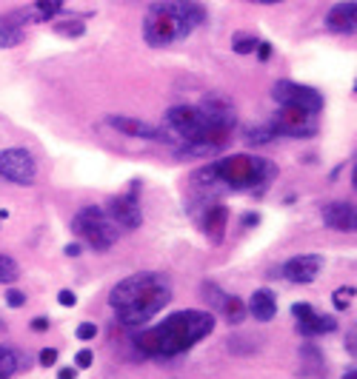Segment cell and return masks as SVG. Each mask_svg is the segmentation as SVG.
Returning a JSON list of instances; mask_svg holds the SVG:
<instances>
[{
  "label": "cell",
  "instance_id": "cell-1",
  "mask_svg": "<svg viewBox=\"0 0 357 379\" xmlns=\"http://www.w3.org/2000/svg\"><path fill=\"white\" fill-rule=\"evenodd\" d=\"M234 106L223 98H206L195 106H172L166 111V125L174 140L192 148L195 154H206L223 148L234 129Z\"/></svg>",
  "mask_w": 357,
  "mask_h": 379
},
{
  "label": "cell",
  "instance_id": "cell-2",
  "mask_svg": "<svg viewBox=\"0 0 357 379\" xmlns=\"http://www.w3.org/2000/svg\"><path fill=\"white\" fill-rule=\"evenodd\" d=\"M172 302V282L158 271H137L123 277L109 291V308L126 328H143Z\"/></svg>",
  "mask_w": 357,
  "mask_h": 379
},
{
  "label": "cell",
  "instance_id": "cell-3",
  "mask_svg": "<svg viewBox=\"0 0 357 379\" xmlns=\"http://www.w3.org/2000/svg\"><path fill=\"white\" fill-rule=\"evenodd\" d=\"M215 331V314L212 311H200V308H186V311H174L158 325L146 328L135 337L137 351L146 357H181L192 351L200 339H206Z\"/></svg>",
  "mask_w": 357,
  "mask_h": 379
},
{
  "label": "cell",
  "instance_id": "cell-4",
  "mask_svg": "<svg viewBox=\"0 0 357 379\" xmlns=\"http://www.w3.org/2000/svg\"><path fill=\"white\" fill-rule=\"evenodd\" d=\"M203 20L206 9L197 0H155L143 15V38L152 49H163L189 38Z\"/></svg>",
  "mask_w": 357,
  "mask_h": 379
},
{
  "label": "cell",
  "instance_id": "cell-5",
  "mask_svg": "<svg viewBox=\"0 0 357 379\" xmlns=\"http://www.w3.org/2000/svg\"><path fill=\"white\" fill-rule=\"evenodd\" d=\"M197 174H200L197 180H206L209 185L231 188V192H260L263 185H269L275 180L278 166L260 154H229Z\"/></svg>",
  "mask_w": 357,
  "mask_h": 379
},
{
  "label": "cell",
  "instance_id": "cell-6",
  "mask_svg": "<svg viewBox=\"0 0 357 379\" xmlns=\"http://www.w3.org/2000/svg\"><path fill=\"white\" fill-rule=\"evenodd\" d=\"M72 231L95 251H109L117 242V237H121L117 226L112 223L109 214L100 206H83L72 219Z\"/></svg>",
  "mask_w": 357,
  "mask_h": 379
},
{
  "label": "cell",
  "instance_id": "cell-7",
  "mask_svg": "<svg viewBox=\"0 0 357 379\" xmlns=\"http://www.w3.org/2000/svg\"><path fill=\"white\" fill-rule=\"evenodd\" d=\"M0 177L15 185H32L38 180V160L20 146L0 148Z\"/></svg>",
  "mask_w": 357,
  "mask_h": 379
},
{
  "label": "cell",
  "instance_id": "cell-8",
  "mask_svg": "<svg viewBox=\"0 0 357 379\" xmlns=\"http://www.w3.org/2000/svg\"><path fill=\"white\" fill-rule=\"evenodd\" d=\"M272 98L275 103L280 106H294V109H306L312 114H320L326 100H323V94L312 86H303V83H294V80H278L272 86Z\"/></svg>",
  "mask_w": 357,
  "mask_h": 379
},
{
  "label": "cell",
  "instance_id": "cell-9",
  "mask_svg": "<svg viewBox=\"0 0 357 379\" xmlns=\"http://www.w3.org/2000/svg\"><path fill=\"white\" fill-rule=\"evenodd\" d=\"M272 132L275 137H312L317 132V114L306 109H294V106H280L278 114L272 117Z\"/></svg>",
  "mask_w": 357,
  "mask_h": 379
},
{
  "label": "cell",
  "instance_id": "cell-10",
  "mask_svg": "<svg viewBox=\"0 0 357 379\" xmlns=\"http://www.w3.org/2000/svg\"><path fill=\"white\" fill-rule=\"evenodd\" d=\"M103 211L109 214L112 223L117 226V231H135L143 223L140 200L135 194H114V197H109V203H106Z\"/></svg>",
  "mask_w": 357,
  "mask_h": 379
},
{
  "label": "cell",
  "instance_id": "cell-11",
  "mask_svg": "<svg viewBox=\"0 0 357 379\" xmlns=\"http://www.w3.org/2000/svg\"><path fill=\"white\" fill-rule=\"evenodd\" d=\"M291 314L297 320V334H303V337H320V334L337 331V320L329 317V314H317L309 302H294Z\"/></svg>",
  "mask_w": 357,
  "mask_h": 379
},
{
  "label": "cell",
  "instance_id": "cell-12",
  "mask_svg": "<svg viewBox=\"0 0 357 379\" xmlns=\"http://www.w3.org/2000/svg\"><path fill=\"white\" fill-rule=\"evenodd\" d=\"M320 268H323L320 254H297L283 263V277L289 282H294V286H309L312 279H317Z\"/></svg>",
  "mask_w": 357,
  "mask_h": 379
},
{
  "label": "cell",
  "instance_id": "cell-13",
  "mask_svg": "<svg viewBox=\"0 0 357 379\" xmlns=\"http://www.w3.org/2000/svg\"><path fill=\"white\" fill-rule=\"evenodd\" d=\"M320 214H323V223L329 226V229H335V231L351 234L357 229V211H354V203H349V200L326 203Z\"/></svg>",
  "mask_w": 357,
  "mask_h": 379
},
{
  "label": "cell",
  "instance_id": "cell-14",
  "mask_svg": "<svg viewBox=\"0 0 357 379\" xmlns=\"http://www.w3.org/2000/svg\"><path fill=\"white\" fill-rule=\"evenodd\" d=\"M106 123L112 125L114 132L121 134H129V137H143V140H169V134L163 129H158V125H149L143 120H135V117H117V114H109Z\"/></svg>",
  "mask_w": 357,
  "mask_h": 379
},
{
  "label": "cell",
  "instance_id": "cell-15",
  "mask_svg": "<svg viewBox=\"0 0 357 379\" xmlns=\"http://www.w3.org/2000/svg\"><path fill=\"white\" fill-rule=\"evenodd\" d=\"M326 29L335 31V35H354L357 29V3L354 0H343L335 3L326 15Z\"/></svg>",
  "mask_w": 357,
  "mask_h": 379
},
{
  "label": "cell",
  "instance_id": "cell-16",
  "mask_svg": "<svg viewBox=\"0 0 357 379\" xmlns=\"http://www.w3.org/2000/svg\"><path fill=\"white\" fill-rule=\"evenodd\" d=\"M246 311L252 314L257 323H269V320H275V314H278V297H275V291H272V288H260V291H255L252 300H249V305H246Z\"/></svg>",
  "mask_w": 357,
  "mask_h": 379
},
{
  "label": "cell",
  "instance_id": "cell-17",
  "mask_svg": "<svg viewBox=\"0 0 357 379\" xmlns=\"http://www.w3.org/2000/svg\"><path fill=\"white\" fill-rule=\"evenodd\" d=\"M226 226H229V208H226L223 203H220V206H212L209 211H206V217H203V231H206V237H209L215 245L223 242Z\"/></svg>",
  "mask_w": 357,
  "mask_h": 379
},
{
  "label": "cell",
  "instance_id": "cell-18",
  "mask_svg": "<svg viewBox=\"0 0 357 379\" xmlns=\"http://www.w3.org/2000/svg\"><path fill=\"white\" fill-rule=\"evenodd\" d=\"M215 311H220V314H223V320H226L229 325H241V323L249 317L246 302H243L241 297H234V294H223V297H220V302L215 305Z\"/></svg>",
  "mask_w": 357,
  "mask_h": 379
},
{
  "label": "cell",
  "instance_id": "cell-19",
  "mask_svg": "<svg viewBox=\"0 0 357 379\" xmlns=\"http://www.w3.org/2000/svg\"><path fill=\"white\" fill-rule=\"evenodd\" d=\"M20 368V354L9 345H0V379H12Z\"/></svg>",
  "mask_w": 357,
  "mask_h": 379
},
{
  "label": "cell",
  "instance_id": "cell-20",
  "mask_svg": "<svg viewBox=\"0 0 357 379\" xmlns=\"http://www.w3.org/2000/svg\"><path fill=\"white\" fill-rule=\"evenodd\" d=\"M32 12H35V23L52 20V17H57V15L63 12V0H35Z\"/></svg>",
  "mask_w": 357,
  "mask_h": 379
},
{
  "label": "cell",
  "instance_id": "cell-21",
  "mask_svg": "<svg viewBox=\"0 0 357 379\" xmlns=\"http://www.w3.org/2000/svg\"><path fill=\"white\" fill-rule=\"evenodd\" d=\"M26 40V31L20 26H0V49H12Z\"/></svg>",
  "mask_w": 357,
  "mask_h": 379
},
{
  "label": "cell",
  "instance_id": "cell-22",
  "mask_svg": "<svg viewBox=\"0 0 357 379\" xmlns=\"http://www.w3.org/2000/svg\"><path fill=\"white\" fill-rule=\"evenodd\" d=\"M54 35H61V38H83L86 35V23L83 20H61V23H54Z\"/></svg>",
  "mask_w": 357,
  "mask_h": 379
},
{
  "label": "cell",
  "instance_id": "cell-23",
  "mask_svg": "<svg viewBox=\"0 0 357 379\" xmlns=\"http://www.w3.org/2000/svg\"><path fill=\"white\" fill-rule=\"evenodd\" d=\"M17 277H20V265L12 257L0 254V286H12Z\"/></svg>",
  "mask_w": 357,
  "mask_h": 379
},
{
  "label": "cell",
  "instance_id": "cell-24",
  "mask_svg": "<svg viewBox=\"0 0 357 379\" xmlns=\"http://www.w3.org/2000/svg\"><path fill=\"white\" fill-rule=\"evenodd\" d=\"M257 43H260V40H257L255 35H237L234 43H231V49H234L237 54H255Z\"/></svg>",
  "mask_w": 357,
  "mask_h": 379
},
{
  "label": "cell",
  "instance_id": "cell-25",
  "mask_svg": "<svg viewBox=\"0 0 357 379\" xmlns=\"http://www.w3.org/2000/svg\"><path fill=\"white\" fill-rule=\"evenodd\" d=\"M351 300H354V288H351V286H343V288H340V291H335V297H332V302H335V308H337V311L351 308Z\"/></svg>",
  "mask_w": 357,
  "mask_h": 379
},
{
  "label": "cell",
  "instance_id": "cell-26",
  "mask_svg": "<svg viewBox=\"0 0 357 379\" xmlns=\"http://www.w3.org/2000/svg\"><path fill=\"white\" fill-rule=\"evenodd\" d=\"M75 337H77V339H83V342L95 339V337H98V325H95V323H80V325H77V331H75Z\"/></svg>",
  "mask_w": 357,
  "mask_h": 379
},
{
  "label": "cell",
  "instance_id": "cell-27",
  "mask_svg": "<svg viewBox=\"0 0 357 379\" xmlns=\"http://www.w3.org/2000/svg\"><path fill=\"white\" fill-rule=\"evenodd\" d=\"M92 362H95V354L89 351V348H83V351L75 354V368H89Z\"/></svg>",
  "mask_w": 357,
  "mask_h": 379
},
{
  "label": "cell",
  "instance_id": "cell-28",
  "mask_svg": "<svg viewBox=\"0 0 357 379\" xmlns=\"http://www.w3.org/2000/svg\"><path fill=\"white\" fill-rule=\"evenodd\" d=\"M6 302H9L12 308H20V305H26V294L17 291V288H9V291H6Z\"/></svg>",
  "mask_w": 357,
  "mask_h": 379
},
{
  "label": "cell",
  "instance_id": "cell-29",
  "mask_svg": "<svg viewBox=\"0 0 357 379\" xmlns=\"http://www.w3.org/2000/svg\"><path fill=\"white\" fill-rule=\"evenodd\" d=\"M38 362H40L43 368H52V365L57 362V351H54V348H43V351H40V359H38Z\"/></svg>",
  "mask_w": 357,
  "mask_h": 379
},
{
  "label": "cell",
  "instance_id": "cell-30",
  "mask_svg": "<svg viewBox=\"0 0 357 379\" xmlns=\"http://www.w3.org/2000/svg\"><path fill=\"white\" fill-rule=\"evenodd\" d=\"M57 302H61L63 308H75L77 297H75V291H61V294H57Z\"/></svg>",
  "mask_w": 357,
  "mask_h": 379
},
{
  "label": "cell",
  "instance_id": "cell-31",
  "mask_svg": "<svg viewBox=\"0 0 357 379\" xmlns=\"http://www.w3.org/2000/svg\"><path fill=\"white\" fill-rule=\"evenodd\" d=\"M255 52H257V57L266 63V60L272 57V43H257V49H255Z\"/></svg>",
  "mask_w": 357,
  "mask_h": 379
},
{
  "label": "cell",
  "instance_id": "cell-32",
  "mask_svg": "<svg viewBox=\"0 0 357 379\" xmlns=\"http://www.w3.org/2000/svg\"><path fill=\"white\" fill-rule=\"evenodd\" d=\"M32 331H49V320H46V317L32 320Z\"/></svg>",
  "mask_w": 357,
  "mask_h": 379
},
{
  "label": "cell",
  "instance_id": "cell-33",
  "mask_svg": "<svg viewBox=\"0 0 357 379\" xmlns=\"http://www.w3.org/2000/svg\"><path fill=\"white\" fill-rule=\"evenodd\" d=\"M57 379H77V368H61Z\"/></svg>",
  "mask_w": 357,
  "mask_h": 379
},
{
  "label": "cell",
  "instance_id": "cell-34",
  "mask_svg": "<svg viewBox=\"0 0 357 379\" xmlns=\"http://www.w3.org/2000/svg\"><path fill=\"white\" fill-rule=\"evenodd\" d=\"M63 251H66V257H77V254H80V245H77V242H69Z\"/></svg>",
  "mask_w": 357,
  "mask_h": 379
},
{
  "label": "cell",
  "instance_id": "cell-35",
  "mask_svg": "<svg viewBox=\"0 0 357 379\" xmlns=\"http://www.w3.org/2000/svg\"><path fill=\"white\" fill-rule=\"evenodd\" d=\"M257 214H243V226H257Z\"/></svg>",
  "mask_w": 357,
  "mask_h": 379
},
{
  "label": "cell",
  "instance_id": "cell-36",
  "mask_svg": "<svg viewBox=\"0 0 357 379\" xmlns=\"http://www.w3.org/2000/svg\"><path fill=\"white\" fill-rule=\"evenodd\" d=\"M354 376H357V373H354V368H349V371L343 373V379H354Z\"/></svg>",
  "mask_w": 357,
  "mask_h": 379
},
{
  "label": "cell",
  "instance_id": "cell-37",
  "mask_svg": "<svg viewBox=\"0 0 357 379\" xmlns=\"http://www.w3.org/2000/svg\"><path fill=\"white\" fill-rule=\"evenodd\" d=\"M252 3H280V0H252Z\"/></svg>",
  "mask_w": 357,
  "mask_h": 379
}]
</instances>
